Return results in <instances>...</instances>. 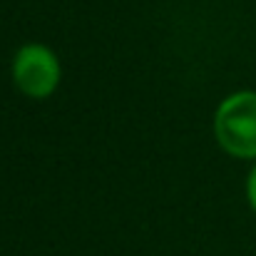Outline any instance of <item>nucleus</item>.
Returning a JSON list of instances; mask_svg holds the SVG:
<instances>
[{
    "label": "nucleus",
    "mask_w": 256,
    "mask_h": 256,
    "mask_svg": "<svg viewBox=\"0 0 256 256\" xmlns=\"http://www.w3.org/2000/svg\"><path fill=\"white\" fill-rule=\"evenodd\" d=\"M214 140L229 157L256 162V90H236L216 104Z\"/></svg>",
    "instance_id": "nucleus-1"
},
{
    "label": "nucleus",
    "mask_w": 256,
    "mask_h": 256,
    "mask_svg": "<svg viewBox=\"0 0 256 256\" xmlns=\"http://www.w3.org/2000/svg\"><path fill=\"white\" fill-rule=\"evenodd\" d=\"M10 75L20 94L30 100H48L62 82V65L55 50L45 42H25L12 55Z\"/></svg>",
    "instance_id": "nucleus-2"
},
{
    "label": "nucleus",
    "mask_w": 256,
    "mask_h": 256,
    "mask_svg": "<svg viewBox=\"0 0 256 256\" xmlns=\"http://www.w3.org/2000/svg\"><path fill=\"white\" fill-rule=\"evenodd\" d=\"M246 202H249V206H252V212L256 214V162L252 164V170L246 174Z\"/></svg>",
    "instance_id": "nucleus-3"
}]
</instances>
